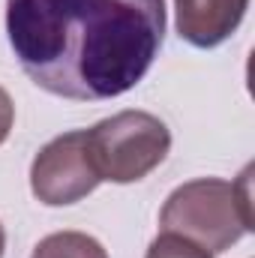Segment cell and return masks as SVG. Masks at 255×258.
<instances>
[{"instance_id":"8","label":"cell","mask_w":255,"mask_h":258,"mask_svg":"<svg viewBox=\"0 0 255 258\" xmlns=\"http://www.w3.org/2000/svg\"><path fill=\"white\" fill-rule=\"evenodd\" d=\"M12 123H15V105H12V96L0 87V144L9 138Z\"/></svg>"},{"instance_id":"2","label":"cell","mask_w":255,"mask_h":258,"mask_svg":"<svg viewBox=\"0 0 255 258\" xmlns=\"http://www.w3.org/2000/svg\"><path fill=\"white\" fill-rule=\"evenodd\" d=\"M249 174L252 168H246L234 183L219 177H201L177 186L165 198V207L159 213L162 231L186 237L210 255L231 249L246 231L255 228Z\"/></svg>"},{"instance_id":"1","label":"cell","mask_w":255,"mask_h":258,"mask_svg":"<svg viewBox=\"0 0 255 258\" xmlns=\"http://www.w3.org/2000/svg\"><path fill=\"white\" fill-rule=\"evenodd\" d=\"M6 33L24 75L63 99H114L153 66L165 0H6Z\"/></svg>"},{"instance_id":"9","label":"cell","mask_w":255,"mask_h":258,"mask_svg":"<svg viewBox=\"0 0 255 258\" xmlns=\"http://www.w3.org/2000/svg\"><path fill=\"white\" fill-rule=\"evenodd\" d=\"M3 249H6V231H3V225H0V258H3Z\"/></svg>"},{"instance_id":"5","label":"cell","mask_w":255,"mask_h":258,"mask_svg":"<svg viewBox=\"0 0 255 258\" xmlns=\"http://www.w3.org/2000/svg\"><path fill=\"white\" fill-rule=\"evenodd\" d=\"M249 0H174L177 33L195 48L222 45L243 21Z\"/></svg>"},{"instance_id":"3","label":"cell","mask_w":255,"mask_h":258,"mask_svg":"<svg viewBox=\"0 0 255 258\" xmlns=\"http://www.w3.org/2000/svg\"><path fill=\"white\" fill-rule=\"evenodd\" d=\"M87 150L99 180L135 183L162 165L171 132L150 111H120L87 129Z\"/></svg>"},{"instance_id":"7","label":"cell","mask_w":255,"mask_h":258,"mask_svg":"<svg viewBox=\"0 0 255 258\" xmlns=\"http://www.w3.org/2000/svg\"><path fill=\"white\" fill-rule=\"evenodd\" d=\"M144 258H213L207 249H201L198 243H192L180 234H171V231H162L150 246H147V255Z\"/></svg>"},{"instance_id":"6","label":"cell","mask_w":255,"mask_h":258,"mask_svg":"<svg viewBox=\"0 0 255 258\" xmlns=\"http://www.w3.org/2000/svg\"><path fill=\"white\" fill-rule=\"evenodd\" d=\"M30 258H108L105 246L84 231H57L36 243Z\"/></svg>"},{"instance_id":"4","label":"cell","mask_w":255,"mask_h":258,"mask_svg":"<svg viewBox=\"0 0 255 258\" xmlns=\"http://www.w3.org/2000/svg\"><path fill=\"white\" fill-rule=\"evenodd\" d=\"M99 183L102 180L87 150V129H75L51 138L30 165V189L48 207L75 204L87 198Z\"/></svg>"}]
</instances>
